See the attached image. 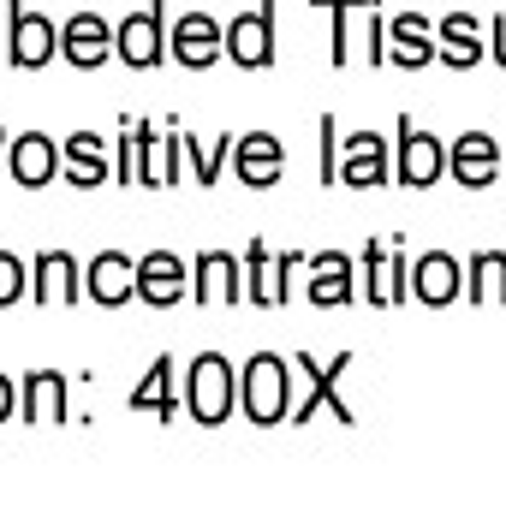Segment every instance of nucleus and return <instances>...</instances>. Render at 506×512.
<instances>
[{"instance_id": "f3484780", "label": "nucleus", "mask_w": 506, "mask_h": 512, "mask_svg": "<svg viewBox=\"0 0 506 512\" xmlns=\"http://www.w3.org/2000/svg\"><path fill=\"white\" fill-rule=\"evenodd\" d=\"M12 173H18V185H48L54 179V143L48 137H18L12 143Z\"/></svg>"}, {"instance_id": "6ab92c4d", "label": "nucleus", "mask_w": 506, "mask_h": 512, "mask_svg": "<svg viewBox=\"0 0 506 512\" xmlns=\"http://www.w3.org/2000/svg\"><path fill=\"white\" fill-rule=\"evenodd\" d=\"M441 42H447V48H441V60H447V66H459V72L483 60V48H477V18H471V12H453V18L441 24Z\"/></svg>"}, {"instance_id": "39448f33", "label": "nucleus", "mask_w": 506, "mask_h": 512, "mask_svg": "<svg viewBox=\"0 0 506 512\" xmlns=\"http://www.w3.org/2000/svg\"><path fill=\"white\" fill-rule=\"evenodd\" d=\"M227 48H233L239 66H268V54H274V18H268V6L227 24Z\"/></svg>"}, {"instance_id": "a878e982", "label": "nucleus", "mask_w": 506, "mask_h": 512, "mask_svg": "<svg viewBox=\"0 0 506 512\" xmlns=\"http://www.w3.org/2000/svg\"><path fill=\"white\" fill-rule=\"evenodd\" d=\"M280 268L286 262L268 268V245H251V298L256 304H280Z\"/></svg>"}, {"instance_id": "6e6552de", "label": "nucleus", "mask_w": 506, "mask_h": 512, "mask_svg": "<svg viewBox=\"0 0 506 512\" xmlns=\"http://www.w3.org/2000/svg\"><path fill=\"white\" fill-rule=\"evenodd\" d=\"M48 54H54V30H48V18H42V12H24V6H12V60L36 72Z\"/></svg>"}, {"instance_id": "423d86ee", "label": "nucleus", "mask_w": 506, "mask_h": 512, "mask_svg": "<svg viewBox=\"0 0 506 512\" xmlns=\"http://www.w3.org/2000/svg\"><path fill=\"white\" fill-rule=\"evenodd\" d=\"M239 179L245 185H274L280 179V167H286V149H280V137H268V131H251V137H239Z\"/></svg>"}, {"instance_id": "7ed1b4c3", "label": "nucleus", "mask_w": 506, "mask_h": 512, "mask_svg": "<svg viewBox=\"0 0 506 512\" xmlns=\"http://www.w3.org/2000/svg\"><path fill=\"white\" fill-rule=\"evenodd\" d=\"M399 179L405 185H435L441 179V143L411 120H399Z\"/></svg>"}, {"instance_id": "f03ea898", "label": "nucleus", "mask_w": 506, "mask_h": 512, "mask_svg": "<svg viewBox=\"0 0 506 512\" xmlns=\"http://www.w3.org/2000/svg\"><path fill=\"white\" fill-rule=\"evenodd\" d=\"M245 411L256 423H280L286 417V364L274 352H256L245 370Z\"/></svg>"}, {"instance_id": "c85d7f7f", "label": "nucleus", "mask_w": 506, "mask_h": 512, "mask_svg": "<svg viewBox=\"0 0 506 512\" xmlns=\"http://www.w3.org/2000/svg\"><path fill=\"white\" fill-rule=\"evenodd\" d=\"M6 411H12V382L0 376V417H6Z\"/></svg>"}, {"instance_id": "ddd939ff", "label": "nucleus", "mask_w": 506, "mask_h": 512, "mask_svg": "<svg viewBox=\"0 0 506 512\" xmlns=\"http://www.w3.org/2000/svg\"><path fill=\"white\" fill-rule=\"evenodd\" d=\"M239 298V268L227 251H203L197 262V304H233Z\"/></svg>"}, {"instance_id": "4468645a", "label": "nucleus", "mask_w": 506, "mask_h": 512, "mask_svg": "<svg viewBox=\"0 0 506 512\" xmlns=\"http://www.w3.org/2000/svg\"><path fill=\"white\" fill-rule=\"evenodd\" d=\"M352 298V268H346V256H316L310 262V304L316 310H334V304H346Z\"/></svg>"}, {"instance_id": "0eeeda50", "label": "nucleus", "mask_w": 506, "mask_h": 512, "mask_svg": "<svg viewBox=\"0 0 506 512\" xmlns=\"http://www.w3.org/2000/svg\"><path fill=\"white\" fill-rule=\"evenodd\" d=\"M179 286H185V262L173 251H149L137 262V292L149 304H179Z\"/></svg>"}, {"instance_id": "f8f14e48", "label": "nucleus", "mask_w": 506, "mask_h": 512, "mask_svg": "<svg viewBox=\"0 0 506 512\" xmlns=\"http://www.w3.org/2000/svg\"><path fill=\"white\" fill-rule=\"evenodd\" d=\"M221 42H227V30H221L215 18H203V12L179 18V36H173V48H179V60H185V66H209Z\"/></svg>"}, {"instance_id": "9b49d317", "label": "nucleus", "mask_w": 506, "mask_h": 512, "mask_svg": "<svg viewBox=\"0 0 506 512\" xmlns=\"http://www.w3.org/2000/svg\"><path fill=\"white\" fill-rule=\"evenodd\" d=\"M131 286H137V268H131V256L102 251L96 262H90V292H96V304H126Z\"/></svg>"}, {"instance_id": "393cba45", "label": "nucleus", "mask_w": 506, "mask_h": 512, "mask_svg": "<svg viewBox=\"0 0 506 512\" xmlns=\"http://www.w3.org/2000/svg\"><path fill=\"white\" fill-rule=\"evenodd\" d=\"M471 280H477V304H501L506 298V256L489 251L471 262Z\"/></svg>"}, {"instance_id": "2eb2a0df", "label": "nucleus", "mask_w": 506, "mask_h": 512, "mask_svg": "<svg viewBox=\"0 0 506 512\" xmlns=\"http://www.w3.org/2000/svg\"><path fill=\"white\" fill-rule=\"evenodd\" d=\"M340 179L346 185H381L387 179V149H381V137H352L346 143V161H340Z\"/></svg>"}, {"instance_id": "b1692460", "label": "nucleus", "mask_w": 506, "mask_h": 512, "mask_svg": "<svg viewBox=\"0 0 506 512\" xmlns=\"http://www.w3.org/2000/svg\"><path fill=\"white\" fill-rule=\"evenodd\" d=\"M131 405H137V411H161V417H173V411H179V399H173V364H167V358L143 376V387L131 393Z\"/></svg>"}, {"instance_id": "5701e85b", "label": "nucleus", "mask_w": 506, "mask_h": 512, "mask_svg": "<svg viewBox=\"0 0 506 512\" xmlns=\"http://www.w3.org/2000/svg\"><path fill=\"white\" fill-rule=\"evenodd\" d=\"M298 364H304V370H310V382H316V399H310V405H304V411H298V417H310V411H316V405H322V399H328V405H334V411H340V417H346V423H352V411H346V399H340V393H334V382H340V376H346V364H352V352H340V358H334V364H328V370H322V364H316V358H298Z\"/></svg>"}, {"instance_id": "bb28decb", "label": "nucleus", "mask_w": 506, "mask_h": 512, "mask_svg": "<svg viewBox=\"0 0 506 512\" xmlns=\"http://www.w3.org/2000/svg\"><path fill=\"white\" fill-rule=\"evenodd\" d=\"M18 298H24V262L0 251V310H6V304H18Z\"/></svg>"}, {"instance_id": "1a4fd4ad", "label": "nucleus", "mask_w": 506, "mask_h": 512, "mask_svg": "<svg viewBox=\"0 0 506 512\" xmlns=\"http://www.w3.org/2000/svg\"><path fill=\"white\" fill-rule=\"evenodd\" d=\"M60 48H66L72 66H102V60H108V24H102L96 12H78V18L60 30Z\"/></svg>"}, {"instance_id": "cd10ccee", "label": "nucleus", "mask_w": 506, "mask_h": 512, "mask_svg": "<svg viewBox=\"0 0 506 512\" xmlns=\"http://www.w3.org/2000/svg\"><path fill=\"white\" fill-rule=\"evenodd\" d=\"M495 60H501V66H506V18H501V24H495Z\"/></svg>"}, {"instance_id": "dca6fc26", "label": "nucleus", "mask_w": 506, "mask_h": 512, "mask_svg": "<svg viewBox=\"0 0 506 512\" xmlns=\"http://www.w3.org/2000/svg\"><path fill=\"white\" fill-rule=\"evenodd\" d=\"M417 298H423V304H435V310H441V304H453V298H459V262H453V256H423V262H417Z\"/></svg>"}, {"instance_id": "412c9836", "label": "nucleus", "mask_w": 506, "mask_h": 512, "mask_svg": "<svg viewBox=\"0 0 506 512\" xmlns=\"http://www.w3.org/2000/svg\"><path fill=\"white\" fill-rule=\"evenodd\" d=\"M24 417H66V376L60 370H42L24 382Z\"/></svg>"}, {"instance_id": "a211bd4d", "label": "nucleus", "mask_w": 506, "mask_h": 512, "mask_svg": "<svg viewBox=\"0 0 506 512\" xmlns=\"http://www.w3.org/2000/svg\"><path fill=\"white\" fill-rule=\"evenodd\" d=\"M78 262L66 251H48V256H36V298H78Z\"/></svg>"}, {"instance_id": "f257e3e1", "label": "nucleus", "mask_w": 506, "mask_h": 512, "mask_svg": "<svg viewBox=\"0 0 506 512\" xmlns=\"http://www.w3.org/2000/svg\"><path fill=\"white\" fill-rule=\"evenodd\" d=\"M233 393H239V376H233L227 358L203 352V358L191 364V417H197V423H221V417L233 411Z\"/></svg>"}, {"instance_id": "20e7f679", "label": "nucleus", "mask_w": 506, "mask_h": 512, "mask_svg": "<svg viewBox=\"0 0 506 512\" xmlns=\"http://www.w3.org/2000/svg\"><path fill=\"white\" fill-rule=\"evenodd\" d=\"M453 173H459V185H471V191L495 185V173H501V149H495V137L465 131V137L453 143Z\"/></svg>"}, {"instance_id": "9d476101", "label": "nucleus", "mask_w": 506, "mask_h": 512, "mask_svg": "<svg viewBox=\"0 0 506 512\" xmlns=\"http://www.w3.org/2000/svg\"><path fill=\"white\" fill-rule=\"evenodd\" d=\"M120 54H126V66H155L161 60V6L131 12L120 24Z\"/></svg>"}, {"instance_id": "aec40b11", "label": "nucleus", "mask_w": 506, "mask_h": 512, "mask_svg": "<svg viewBox=\"0 0 506 512\" xmlns=\"http://www.w3.org/2000/svg\"><path fill=\"white\" fill-rule=\"evenodd\" d=\"M423 30H429L423 12H399V18H393V60L411 66V72L429 66V36H423Z\"/></svg>"}, {"instance_id": "4be33fe9", "label": "nucleus", "mask_w": 506, "mask_h": 512, "mask_svg": "<svg viewBox=\"0 0 506 512\" xmlns=\"http://www.w3.org/2000/svg\"><path fill=\"white\" fill-rule=\"evenodd\" d=\"M66 173H72V185H102V179H108V161H102V137L78 131V137L66 143Z\"/></svg>"}]
</instances>
